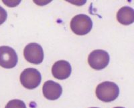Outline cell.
Listing matches in <instances>:
<instances>
[{"mask_svg": "<svg viewBox=\"0 0 134 108\" xmlns=\"http://www.w3.org/2000/svg\"><path fill=\"white\" fill-rule=\"evenodd\" d=\"M95 93L99 100L103 102H111L118 98L119 89L115 83L105 81L97 85Z\"/></svg>", "mask_w": 134, "mask_h": 108, "instance_id": "obj_1", "label": "cell"}, {"mask_svg": "<svg viewBox=\"0 0 134 108\" xmlns=\"http://www.w3.org/2000/svg\"><path fill=\"white\" fill-rule=\"evenodd\" d=\"M70 28L73 33L78 35L88 34L93 28L91 19L85 14H79L72 19Z\"/></svg>", "mask_w": 134, "mask_h": 108, "instance_id": "obj_2", "label": "cell"}, {"mask_svg": "<svg viewBox=\"0 0 134 108\" xmlns=\"http://www.w3.org/2000/svg\"><path fill=\"white\" fill-rule=\"evenodd\" d=\"M42 80L41 74L36 69L27 68L20 75V82L24 87L28 90H33L40 85Z\"/></svg>", "mask_w": 134, "mask_h": 108, "instance_id": "obj_3", "label": "cell"}, {"mask_svg": "<svg viewBox=\"0 0 134 108\" xmlns=\"http://www.w3.org/2000/svg\"><path fill=\"white\" fill-rule=\"evenodd\" d=\"M110 57L107 52L101 49L94 50L89 54L88 62L89 66L95 70H101L108 66Z\"/></svg>", "mask_w": 134, "mask_h": 108, "instance_id": "obj_4", "label": "cell"}, {"mask_svg": "<svg viewBox=\"0 0 134 108\" xmlns=\"http://www.w3.org/2000/svg\"><path fill=\"white\" fill-rule=\"evenodd\" d=\"M24 56L31 63L40 64L44 59V52L42 46L36 43L27 44L24 49Z\"/></svg>", "mask_w": 134, "mask_h": 108, "instance_id": "obj_5", "label": "cell"}, {"mask_svg": "<svg viewBox=\"0 0 134 108\" xmlns=\"http://www.w3.org/2000/svg\"><path fill=\"white\" fill-rule=\"evenodd\" d=\"M18 55L13 48L9 46H0V66L11 69L18 63Z\"/></svg>", "mask_w": 134, "mask_h": 108, "instance_id": "obj_6", "label": "cell"}, {"mask_svg": "<svg viewBox=\"0 0 134 108\" xmlns=\"http://www.w3.org/2000/svg\"><path fill=\"white\" fill-rule=\"evenodd\" d=\"M44 96L49 100H57L60 97L63 88L61 85L52 80H49L44 83L42 87Z\"/></svg>", "mask_w": 134, "mask_h": 108, "instance_id": "obj_7", "label": "cell"}, {"mask_svg": "<svg viewBox=\"0 0 134 108\" xmlns=\"http://www.w3.org/2000/svg\"><path fill=\"white\" fill-rule=\"evenodd\" d=\"M72 67L67 61L60 60L57 61L52 67V73L53 76L60 80L67 79L70 75Z\"/></svg>", "mask_w": 134, "mask_h": 108, "instance_id": "obj_8", "label": "cell"}, {"mask_svg": "<svg viewBox=\"0 0 134 108\" xmlns=\"http://www.w3.org/2000/svg\"><path fill=\"white\" fill-rule=\"evenodd\" d=\"M117 20L122 25L128 26L134 22V11L131 7L124 6L117 14Z\"/></svg>", "mask_w": 134, "mask_h": 108, "instance_id": "obj_9", "label": "cell"}, {"mask_svg": "<svg viewBox=\"0 0 134 108\" xmlns=\"http://www.w3.org/2000/svg\"><path fill=\"white\" fill-rule=\"evenodd\" d=\"M5 108H26V105L23 101L20 99H13L8 102Z\"/></svg>", "mask_w": 134, "mask_h": 108, "instance_id": "obj_10", "label": "cell"}, {"mask_svg": "<svg viewBox=\"0 0 134 108\" xmlns=\"http://www.w3.org/2000/svg\"><path fill=\"white\" fill-rule=\"evenodd\" d=\"M7 17H8V14L5 9L0 6V25L3 24L6 21Z\"/></svg>", "mask_w": 134, "mask_h": 108, "instance_id": "obj_11", "label": "cell"}, {"mask_svg": "<svg viewBox=\"0 0 134 108\" xmlns=\"http://www.w3.org/2000/svg\"><path fill=\"white\" fill-rule=\"evenodd\" d=\"M114 108H125V107H115Z\"/></svg>", "mask_w": 134, "mask_h": 108, "instance_id": "obj_12", "label": "cell"}, {"mask_svg": "<svg viewBox=\"0 0 134 108\" xmlns=\"http://www.w3.org/2000/svg\"><path fill=\"white\" fill-rule=\"evenodd\" d=\"M90 108H99V107H90Z\"/></svg>", "mask_w": 134, "mask_h": 108, "instance_id": "obj_13", "label": "cell"}]
</instances>
